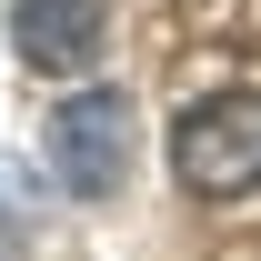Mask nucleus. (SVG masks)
<instances>
[{
	"label": "nucleus",
	"instance_id": "nucleus-2",
	"mask_svg": "<svg viewBox=\"0 0 261 261\" xmlns=\"http://www.w3.org/2000/svg\"><path fill=\"white\" fill-rule=\"evenodd\" d=\"M40 151H50V171H61L70 201H111L130 181V91H111V81L70 91L40 121Z\"/></svg>",
	"mask_w": 261,
	"mask_h": 261
},
{
	"label": "nucleus",
	"instance_id": "nucleus-1",
	"mask_svg": "<svg viewBox=\"0 0 261 261\" xmlns=\"http://www.w3.org/2000/svg\"><path fill=\"white\" fill-rule=\"evenodd\" d=\"M171 181H181L191 201H241V191H261V91L181 100V121H171Z\"/></svg>",
	"mask_w": 261,
	"mask_h": 261
},
{
	"label": "nucleus",
	"instance_id": "nucleus-3",
	"mask_svg": "<svg viewBox=\"0 0 261 261\" xmlns=\"http://www.w3.org/2000/svg\"><path fill=\"white\" fill-rule=\"evenodd\" d=\"M111 40V10L100 0H10V50L50 81H81Z\"/></svg>",
	"mask_w": 261,
	"mask_h": 261
}]
</instances>
